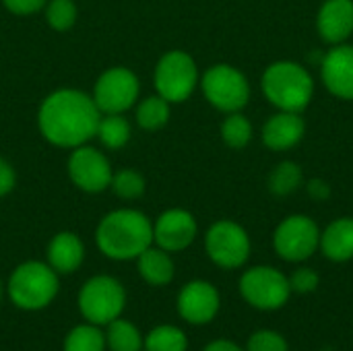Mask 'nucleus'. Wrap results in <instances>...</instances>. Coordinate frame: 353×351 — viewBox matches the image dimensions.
Listing matches in <instances>:
<instances>
[{
  "label": "nucleus",
  "mask_w": 353,
  "mask_h": 351,
  "mask_svg": "<svg viewBox=\"0 0 353 351\" xmlns=\"http://www.w3.org/2000/svg\"><path fill=\"white\" fill-rule=\"evenodd\" d=\"M101 112L93 97L79 89H58L43 97L37 110L41 137L54 147L74 149L95 139Z\"/></svg>",
  "instance_id": "obj_1"
},
{
  "label": "nucleus",
  "mask_w": 353,
  "mask_h": 351,
  "mask_svg": "<svg viewBox=\"0 0 353 351\" xmlns=\"http://www.w3.org/2000/svg\"><path fill=\"white\" fill-rule=\"evenodd\" d=\"M99 252L112 261H137L153 244V223L137 209H116L101 217L95 230Z\"/></svg>",
  "instance_id": "obj_2"
},
{
  "label": "nucleus",
  "mask_w": 353,
  "mask_h": 351,
  "mask_svg": "<svg viewBox=\"0 0 353 351\" xmlns=\"http://www.w3.org/2000/svg\"><path fill=\"white\" fill-rule=\"evenodd\" d=\"M60 292V275L43 261H25L17 265L6 281L10 302L25 312L48 308Z\"/></svg>",
  "instance_id": "obj_3"
},
{
  "label": "nucleus",
  "mask_w": 353,
  "mask_h": 351,
  "mask_svg": "<svg viewBox=\"0 0 353 351\" xmlns=\"http://www.w3.org/2000/svg\"><path fill=\"white\" fill-rule=\"evenodd\" d=\"M267 99L281 112H302L314 93L310 72L296 62H275L263 74Z\"/></svg>",
  "instance_id": "obj_4"
},
{
  "label": "nucleus",
  "mask_w": 353,
  "mask_h": 351,
  "mask_svg": "<svg viewBox=\"0 0 353 351\" xmlns=\"http://www.w3.org/2000/svg\"><path fill=\"white\" fill-rule=\"evenodd\" d=\"M77 308L87 323L105 327L122 317L126 308V290L112 275H93L81 285Z\"/></svg>",
  "instance_id": "obj_5"
},
{
  "label": "nucleus",
  "mask_w": 353,
  "mask_h": 351,
  "mask_svg": "<svg viewBox=\"0 0 353 351\" xmlns=\"http://www.w3.org/2000/svg\"><path fill=\"white\" fill-rule=\"evenodd\" d=\"M238 288L244 302L261 312H273L283 308L292 296L290 277L269 265L244 271Z\"/></svg>",
  "instance_id": "obj_6"
},
{
  "label": "nucleus",
  "mask_w": 353,
  "mask_h": 351,
  "mask_svg": "<svg viewBox=\"0 0 353 351\" xmlns=\"http://www.w3.org/2000/svg\"><path fill=\"white\" fill-rule=\"evenodd\" d=\"M153 83L157 89V95H161L170 103L186 101L199 83V68L190 54L182 50L165 52L153 74Z\"/></svg>",
  "instance_id": "obj_7"
},
{
  "label": "nucleus",
  "mask_w": 353,
  "mask_h": 351,
  "mask_svg": "<svg viewBox=\"0 0 353 351\" xmlns=\"http://www.w3.org/2000/svg\"><path fill=\"white\" fill-rule=\"evenodd\" d=\"M139 77L126 66H112L93 85V101L101 114H124L139 101Z\"/></svg>",
  "instance_id": "obj_8"
},
{
  "label": "nucleus",
  "mask_w": 353,
  "mask_h": 351,
  "mask_svg": "<svg viewBox=\"0 0 353 351\" xmlns=\"http://www.w3.org/2000/svg\"><path fill=\"white\" fill-rule=\"evenodd\" d=\"M201 87L211 106L230 114L242 110L250 97V85L246 77L230 64L211 66L203 74Z\"/></svg>",
  "instance_id": "obj_9"
},
{
  "label": "nucleus",
  "mask_w": 353,
  "mask_h": 351,
  "mask_svg": "<svg viewBox=\"0 0 353 351\" xmlns=\"http://www.w3.org/2000/svg\"><path fill=\"white\" fill-rule=\"evenodd\" d=\"M273 246L283 261L302 263L319 250L321 230L310 217L292 215L277 225L273 234Z\"/></svg>",
  "instance_id": "obj_10"
},
{
  "label": "nucleus",
  "mask_w": 353,
  "mask_h": 351,
  "mask_svg": "<svg viewBox=\"0 0 353 351\" xmlns=\"http://www.w3.org/2000/svg\"><path fill=\"white\" fill-rule=\"evenodd\" d=\"M205 250L209 259L221 269H238L250 257V238L236 221H217L205 236Z\"/></svg>",
  "instance_id": "obj_11"
},
{
  "label": "nucleus",
  "mask_w": 353,
  "mask_h": 351,
  "mask_svg": "<svg viewBox=\"0 0 353 351\" xmlns=\"http://www.w3.org/2000/svg\"><path fill=\"white\" fill-rule=\"evenodd\" d=\"M66 170H68L70 182L79 190L89 192V194L103 192L105 188H110L112 176H114V170L108 157L99 149L89 147V145H81L70 151Z\"/></svg>",
  "instance_id": "obj_12"
},
{
  "label": "nucleus",
  "mask_w": 353,
  "mask_h": 351,
  "mask_svg": "<svg viewBox=\"0 0 353 351\" xmlns=\"http://www.w3.org/2000/svg\"><path fill=\"white\" fill-rule=\"evenodd\" d=\"M221 308V296L219 290L205 281V279H192L188 281L176 298V310L178 317L194 327L209 325L215 321Z\"/></svg>",
  "instance_id": "obj_13"
},
{
  "label": "nucleus",
  "mask_w": 353,
  "mask_h": 351,
  "mask_svg": "<svg viewBox=\"0 0 353 351\" xmlns=\"http://www.w3.org/2000/svg\"><path fill=\"white\" fill-rule=\"evenodd\" d=\"M199 225L190 211L168 209L153 223V244L172 252L186 250L196 238Z\"/></svg>",
  "instance_id": "obj_14"
},
{
  "label": "nucleus",
  "mask_w": 353,
  "mask_h": 351,
  "mask_svg": "<svg viewBox=\"0 0 353 351\" xmlns=\"http://www.w3.org/2000/svg\"><path fill=\"white\" fill-rule=\"evenodd\" d=\"M323 81L337 97L353 99V46H339L323 58Z\"/></svg>",
  "instance_id": "obj_15"
},
{
  "label": "nucleus",
  "mask_w": 353,
  "mask_h": 351,
  "mask_svg": "<svg viewBox=\"0 0 353 351\" xmlns=\"http://www.w3.org/2000/svg\"><path fill=\"white\" fill-rule=\"evenodd\" d=\"M85 261V244L74 232H58L46 250V263L58 275L74 273Z\"/></svg>",
  "instance_id": "obj_16"
},
{
  "label": "nucleus",
  "mask_w": 353,
  "mask_h": 351,
  "mask_svg": "<svg viewBox=\"0 0 353 351\" xmlns=\"http://www.w3.org/2000/svg\"><path fill=\"white\" fill-rule=\"evenodd\" d=\"M319 33L331 43H339L353 33V0H327L316 19Z\"/></svg>",
  "instance_id": "obj_17"
},
{
  "label": "nucleus",
  "mask_w": 353,
  "mask_h": 351,
  "mask_svg": "<svg viewBox=\"0 0 353 351\" xmlns=\"http://www.w3.org/2000/svg\"><path fill=\"white\" fill-rule=\"evenodd\" d=\"M306 124L298 112H281L273 116L263 128V141L273 151H283L298 145L304 137Z\"/></svg>",
  "instance_id": "obj_18"
},
{
  "label": "nucleus",
  "mask_w": 353,
  "mask_h": 351,
  "mask_svg": "<svg viewBox=\"0 0 353 351\" xmlns=\"http://www.w3.org/2000/svg\"><path fill=\"white\" fill-rule=\"evenodd\" d=\"M137 269L141 279L153 288H163L172 283L176 275V267L170 252L153 244L137 257Z\"/></svg>",
  "instance_id": "obj_19"
},
{
  "label": "nucleus",
  "mask_w": 353,
  "mask_h": 351,
  "mask_svg": "<svg viewBox=\"0 0 353 351\" xmlns=\"http://www.w3.org/2000/svg\"><path fill=\"white\" fill-rule=\"evenodd\" d=\"M323 254L333 263H347L353 259V219L343 217L333 221L321 234Z\"/></svg>",
  "instance_id": "obj_20"
},
{
  "label": "nucleus",
  "mask_w": 353,
  "mask_h": 351,
  "mask_svg": "<svg viewBox=\"0 0 353 351\" xmlns=\"http://www.w3.org/2000/svg\"><path fill=\"white\" fill-rule=\"evenodd\" d=\"M105 345L108 351H143L145 337L139 327L126 319H116L105 325Z\"/></svg>",
  "instance_id": "obj_21"
},
{
  "label": "nucleus",
  "mask_w": 353,
  "mask_h": 351,
  "mask_svg": "<svg viewBox=\"0 0 353 351\" xmlns=\"http://www.w3.org/2000/svg\"><path fill=\"white\" fill-rule=\"evenodd\" d=\"M105 333L101 331V327L91 325V323H83L72 327L62 343V351H105Z\"/></svg>",
  "instance_id": "obj_22"
},
{
  "label": "nucleus",
  "mask_w": 353,
  "mask_h": 351,
  "mask_svg": "<svg viewBox=\"0 0 353 351\" xmlns=\"http://www.w3.org/2000/svg\"><path fill=\"white\" fill-rule=\"evenodd\" d=\"M95 137L105 149H122L130 141V122L122 114H101Z\"/></svg>",
  "instance_id": "obj_23"
},
{
  "label": "nucleus",
  "mask_w": 353,
  "mask_h": 351,
  "mask_svg": "<svg viewBox=\"0 0 353 351\" xmlns=\"http://www.w3.org/2000/svg\"><path fill=\"white\" fill-rule=\"evenodd\" d=\"M143 351H188V337L176 325H157L145 335Z\"/></svg>",
  "instance_id": "obj_24"
},
{
  "label": "nucleus",
  "mask_w": 353,
  "mask_h": 351,
  "mask_svg": "<svg viewBox=\"0 0 353 351\" xmlns=\"http://www.w3.org/2000/svg\"><path fill=\"white\" fill-rule=\"evenodd\" d=\"M134 118L143 130H159L170 120V101H165L161 95L145 97L143 101H139Z\"/></svg>",
  "instance_id": "obj_25"
},
{
  "label": "nucleus",
  "mask_w": 353,
  "mask_h": 351,
  "mask_svg": "<svg viewBox=\"0 0 353 351\" xmlns=\"http://www.w3.org/2000/svg\"><path fill=\"white\" fill-rule=\"evenodd\" d=\"M46 21L54 31H68L79 17L74 0H48L46 2Z\"/></svg>",
  "instance_id": "obj_26"
},
{
  "label": "nucleus",
  "mask_w": 353,
  "mask_h": 351,
  "mask_svg": "<svg viewBox=\"0 0 353 351\" xmlns=\"http://www.w3.org/2000/svg\"><path fill=\"white\" fill-rule=\"evenodd\" d=\"M302 184V170L294 161H283L275 168V172L269 178V188L273 194L285 197L294 192Z\"/></svg>",
  "instance_id": "obj_27"
},
{
  "label": "nucleus",
  "mask_w": 353,
  "mask_h": 351,
  "mask_svg": "<svg viewBox=\"0 0 353 351\" xmlns=\"http://www.w3.org/2000/svg\"><path fill=\"white\" fill-rule=\"evenodd\" d=\"M110 188L114 190L116 197L124 201H134V199H141L145 192V178L134 170H118L112 176Z\"/></svg>",
  "instance_id": "obj_28"
},
{
  "label": "nucleus",
  "mask_w": 353,
  "mask_h": 351,
  "mask_svg": "<svg viewBox=\"0 0 353 351\" xmlns=\"http://www.w3.org/2000/svg\"><path fill=\"white\" fill-rule=\"evenodd\" d=\"M221 137L232 149H244L252 139V124L242 114H232L221 124Z\"/></svg>",
  "instance_id": "obj_29"
},
{
  "label": "nucleus",
  "mask_w": 353,
  "mask_h": 351,
  "mask_svg": "<svg viewBox=\"0 0 353 351\" xmlns=\"http://www.w3.org/2000/svg\"><path fill=\"white\" fill-rule=\"evenodd\" d=\"M246 351H290V343L288 339L273 331V329H261L254 331L248 341H246Z\"/></svg>",
  "instance_id": "obj_30"
},
{
  "label": "nucleus",
  "mask_w": 353,
  "mask_h": 351,
  "mask_svg": "<svg viewBox=\"0 0 353 351\" xmlns=\"http://www.w3.org/2000/svg\"><path fill=\"white\" fill-rule=\"evenodd\" d=\"M319 285H321V277H319V273H316L314 269H310V267H300V269H296V271L292 273V277H290V288H292V292H296V294H300V296H306V294L316 292Z\"/></svg>",
  "instance_id": "obj_31"
},
{
  "label": "nucleus",
  "mask_w": 353,
  "mask_h": 351,
  "mask_svg": "<svg viewBox=\"0 0 353 351\" xmlns=\"http://www.w3.org/2000/svg\"><path fill=\"white\" fill-rule=\"evenodd\" d=\"M48 0H2L4 8L12 14H33L46 6Z\"/></svg>",
  "instance_id": "obj_32"
},
{
  "label": "nucleus",
  "mask_w": 353,
  "mask_h": 351,
  "mask_svg": "<svg viewBox=\"0 0 353 351\" xmlns=\"http://www.w3.org/2000/svg\"><path fill=\"white\" fill-rule=\"evenodd\" d=\"M17 184V174H14V168L0 157V197H6L8 192H12Z\"/></svg>",
  "instance_id": "obj_33"
},
{
  "label": "nucleus",
  "mask_w": 353,
  "mask_h": 351,
  "mask_svg": "<svg viewBox=\"0 0 353 351\" xmlns=\"http://www.w3.org/2000/svg\"><path fill=\"white\" fill-rule=\"evenodd\" d=\"M308 194L314 199V201H327L331 197V188L327 182L323 180H310L308 182Z\"/></svg>",
  "instance_id": "obj_34"
},
{
  "label": "nucleus",
  "mask_w": 353,
  "mask_h": 351,
  "mask_svg": "<svg viewBox=\"0 0 353 351\" xmlns=\"http://www.w3.org/2000/svg\"><path fill=\"white\" fill-rule=\"evenodd\" d=\"M203 351H246L244 348H240L236 341L232 339H213L211 343H207Z\"/></svg>",
  "instance_id": "obj_35"
},
{
  "label": "nucleus",
  "mask_w": 353,
  "mask_h": 351,
  "mask_svg": "<svg viewBox=\"0 0 353 351\" xmlns=\"http://www.w3.org/2000/svg\"><path fill=\"white\" fill-rule=\"evenodd\" d=\"M0 302H2V283H0Z\"/></svg>",
  "instance_id": "obj_36"
}]
</instances>
